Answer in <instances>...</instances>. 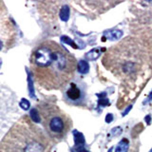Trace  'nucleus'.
Segmentation results:
<instances>
[{
    "label": "nucleus",
    "mask_w": 152,
    "mask_h": 152,
    "mask_svg": "<svg viewBox=\"0 0 152 152\" xmlns=\"http://www.w3.org/2000/svg\"><path fill=\"white\" fill-rule=\"evenodd\" d=\"M77 65L75 57L69 50L52 40L37 45L30 58L33 79L47 90L66 88L73 78Z\"/></svg>",
    "instance_id": "obj_1"
},
{
    "label": "nucleus",
    "mask_w": 152,
    "mask_h": 152,
    "mask_svg": "<svg viewBox=\"0 0 152 152\" xmlns=\"http://www.w3.org/2000/svg\"><path fill=\"white\" fill-rule=\"evenodd\" d=\"M64 98L66 103L73 106H81L86 100V89L84 85L70 82L65 88Z\"/></svg>",
    "instance_id": "obj_5"
},
{
    "label": "nucleus",
    "mask_w": 152,
    "mask_h": 152,
    "mask_svg": "<svg viewBox=\"0 0 152 152\" xmlns=\"http://www.w3.org/2000/svg\"><path fill=\"white\" fill-rule=\"evenodd\" d=\"M110 39H118V38H121L123 35V32L121 31H113L111 32L108 33Z\"/></svg>",
    "instance_id": "obj_9"
},
{
    "label": "nucleus",
    "mask_w": 152,
    "mask_h": 152,
    "mask_svg": "<svg viewBox=\"0 0 152 152\" xmlns=\"http://www.w3.org/2000/svg\"><path fill=\"white\" fill-rule=\"evenodd\" d=\"M128 147H129V142L126 139H124L119 142L118 145L116 146L115 152H127Z\"/></svg>",
    "instance_id": "obj_6"
},
{
    "label": "nucleus",
    "mask_w": 152,
    "mask_h": 152,
    "mask_svg": "<svg viewBox=\"0 0 152 152\" xmlns=\"http://www.w3.org/2000/svg\"><path fill=\"white\" fill-rule=\"evenodd\" d=\"M149 152H152V149H151V150H150V151H149Z\"/></svg>",
    "instance_id": "obj_13"
},
{
    "label": "nucleus",
    "mask_w": 152,
    "mask_h": 152,
    "mask_svg": "<svg viewBox=\"0 0 152 152\" xmlns=\"http://www.w3.org/2000/svg\"><path fill=\"white\" fill-rule=\"evenodd\" d=\"M149 100H152V92H151V94L149 95Z\"/></svg>",
    "instance_id": "obj_12"
},
{
    "label": "nucleus",
    "mask_w": 152,
    "mask_h": 152,
    "mask_svg": "<svg viewBox=\"0 0 152 152\" xmlns=\"http://www.w3.org/2000/svg\"><path fill=\"white\" fill-rule=\"evenodd\" d=\"M77 69L80 73H83V74H86L88 72L89 70V66H88V63L87 61L85 60H80L78 62V65H77Z\"/></svg>",
    "instance_id": "obj_7"
},
{
    "label": "nucleus",
    "mask_w": 152,
    "mask_h": 152,
    "mask_svg": "<svg viewBox=\"0 0 152 152\" xmlns=\"http://www.w3.org/2000/svg\"><path fill=\"white\" fill-rule=\"evenodd\" d=\"M101 49H99V48H96V49H93L92 50H90L88 53L87 54V59L88 60H96L97 58H99V56L101 55Z\"/></svg>",
    "instance_id": "obj_8"
},
{
    "label": "nucleus",
    "mask_w": 152,
    "mask_h": 152,
    "mask_svg": "<svg viewBox=\"0 0 152 152\" xmlns=\"http://www.w3.org/2000/svg\"><path fill=\"white\" fill-rule=\"evenodd\" d=\"M112 119H113L112 114H108V115H107V117H106V122L107 123H110L112 121Z\"/></svg>",
    "instance_id": "obj_11"
},
{
    "label": "nucleus",
    "mask_w": 152,
    "mask_h": 152,
    "mask_svg": "<svg viewBox=\"0 0 152 152\" xmlns=\"http://www.w3.org/2000/svg\"><path fill=\"white\" fill-rule=\"evenodd\" d=\"M69 9L68 7H64L61 12V17L64 21H66L69 19Z\"/></svg>",
    "instance_id": "obj_10"
},
{
    "label": "nucleus",
    "mask_w": 152,
    "mask_h": 152,
    "mask_svg": "<svg viewBox=\"0 0 152 152\" xmlns=\"http://www.w3.org/2000/svg\"><path fill=\"white\" fill-rule=\"evenodd\" d=\"M151 59L152 49L145 42L128 37L107 52L104 64L123 81L134 83L140 76H144Z\"/></svg>",
    "instance_id": "obj_2"
},
{
    "label": "nucleus",
    "mask_w": 152,
    "mask_h": 152,
    "mask_svg": "<svg viewBox=\"0 0 152 152\" xmlns=\"http://www.w3.org/2000/svg\"><path fill=\"white\" fill-rule=\"evenodd\" d=\"M37 112L45 132L50 139L60 141L70 130L72 126L70 118L56 104L42 103L38 106Z\"/></svg>",
    "instance_id": "obj_4"
},
{
    "label": "nucleus",
    "mask_w": 152,
    "mask_h": 152,
    "mask_svg": "<svg viewBox=\"0 0 152 152\" xmlns=\"http://www.w3.org/2000/svg\"><path fill=\"white\" fill-rule=\"evenodd\" d=\"M47 133L28 117H23L11 127L1 142L4 152H50Z\"/></svg>",
    "instance_id": "obj_3"
}]
</instances>
